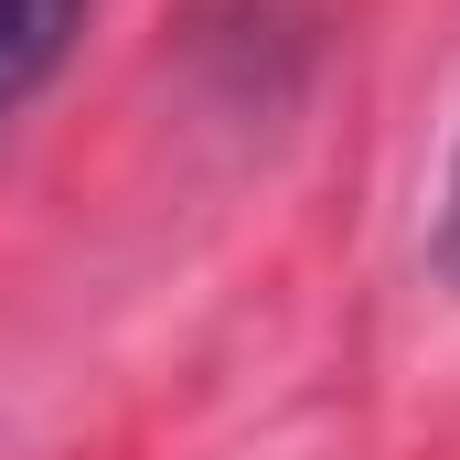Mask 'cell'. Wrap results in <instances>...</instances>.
<instances>
[{
    "mask_svg": "<svg viewBox=\"0 0 460 460\" xmlns=\"http://www.w3.org/2000/svg\"><path fill=\"white\" fill-rule=\"evenodd\" d=\"M86 22H97V0H0V128L75 65Z\"/></svg>",
    "mask_w": 460,
    "mask_h": 460,
    "instance_id": "6da1fadb",
    "label": "cell"
},
{
    "mask_svg": "<svg viewBox=\"0 0 460 460\" xmlns=\"http://www.w3.org/2000/svg\"><path fill=\"white\" fill-rule=\"evenodd\" d=\"M429 279L460 300V150H450V172H439V204H429Z\"/></svg>",
    "mask_w": 460,
    "mask_h": 460,
    "instance_id": "7a4b0ae2",
    "label": "cell"
}]
</instances>
